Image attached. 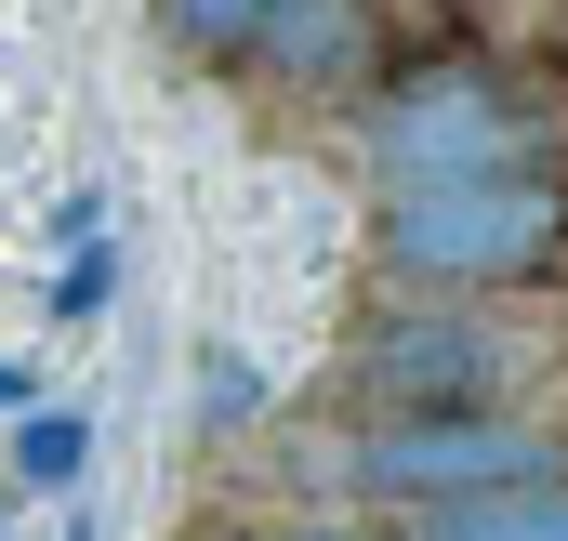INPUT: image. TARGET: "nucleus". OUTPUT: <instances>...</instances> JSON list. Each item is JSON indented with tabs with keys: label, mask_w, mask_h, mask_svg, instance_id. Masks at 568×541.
Returning <instances> with one entry per match:
<instances>
[{
	"label": "nucleus",
	"mask_w": 568,
	"mask_h": 541,
	"mask_svg": "<svg viewBox=\"0 0 568 541\" xmlns=\"http://www.w3.org/2000/svg\"><path fill=\"white\" fill-rule=\"evenodd\" d=\"M371 252L410 290H503V277H529V265L568 252V185H556V159H489V172L384 185Z\"/></svg>",
	"instance_id": "nucleus-1"
},
{
	"label": "nucleus",
	"mask_w": 568,
	"mask_h": 541,
	"mask_svg": "<svg viewBox=\"0 0 568 541\" xmlns=\"http://www.w3.org/2000/svg\"><path fill=\"white\" fill-rule=\"evenodd\" d=\"M357 145H371V172H384V185L489 172V159H542V93H529L503 53H476V40H436V53H410V67H384V80H371Z\"/></svg>",
	"instance_id": "nucleus-2"
},
{
	"label": "nucleus",
	"mask_w": 568,
	"mask_h": 541,
	"mask_svg": "<svg viewBox=\"0 0 568 541\" xmlns=\"http://www.w3.org/2000/svg\"><path fill=\"white\" fill-rule=\"evenodd\" d=\"M516 344L463 304H384L344 330V409L357 422H424V409H503Z\"/></svg>",
	"instance_id": "nucleus-3"
},
{
	"label": "nucleus",
	"mask_w": 568,
	"mask_h": 541,
	"mask_svg": "<svg viewBox=\"0 0 568 541\" xmlns=\"http://www.w3.org/2000/svg\"><path fill=\"white\" fill-rule=\"evenodd\" d=\"M344 476L371 502H463V489H516V476H568V436H529L503 409H424V422H357Z\"/></svg>",
	"instance_id": "nucleus-4"
},
{
	"label": "nucleus",
	"mask_w": 568,
	"mask_h": 541,
	"mask_svg": "<svg viewBox=\"0 0 568 541\" xmlns=\"http://www.w3.org/2000/svg\"><path fill=\"white\" fill-rule=\"evenodd\" d=\"M239 80H252V93H291V106L371 93V80H384V0H265Z\"/></svg>",
	"instance_id": "nucleus-5"
},
{
	"label": "nucleus",
	"mask_w": 568,
	"mask_h": 541,
	"mask_svg": "<svg viewBox=\"0 0 568 541\" xmlns=\"http://www.w3.org/2000/svg\"><path fill=\"white\" fill-rule=\"evenodd\" d=\"M410 541H568V476H516V489H463V502H410Z\"/></svg>",
	"instance_id": "nucleus-6"
},
{
	"label": "nucleus",
	"mask_w": 568,
	"mask_h": 541,
	"mask_svg": "<svg viewBox=\"0 0 568 541\" xmlns=\"http://www.w3.org/2000/svg\"><path fill=\"white\" fill-rule=\"evenodd\" d=\"M159 13V40L185 53V67H212V80H239L252 67V27H265V0H145Z\"/></svg>",
	"instance_id": "nucleus-7"
},
{
	"label": "nucleus",
	"mask_w": 568,
	"mask_h": 541,
	"mask_svg": "<svg viewBox=\"0 0 568 541\" xmlns=\"http://www.w3.org/2000/svg\"><path fill=\"white\" fill-rule=\"evenodd\" d=\"M13 476H27V489H80V476H93V409H40V397H27Z\"/></svg>",
	"instance_id": "nucleus-8"
},
{
	"label": "nucleus",
	"mask_w": 568,
	"mask_h": 541,
	"mask_svg": "<svg viewBox=\"0 0 568 541\" xmlns=\"http://www.w3.org/2000/svg\"><path fill=\"white\" fill-rule=\"evenodd\" d=\"M106 290H120V252H106V238H67V265H53V317H106Z\"/></svg>",
	"instance_id": "nucleus-9"
},
{
	"label": "nucleus",
	"mask_w": 568,
	"mask_h": 541,
	"mask_svg": "<svg viewBox=\"0 0 568 541\" xmlns=\"http://www.w3.org/2000/svg\"><path fill=\"white\" fill-rule=\"evenodd\" d=\"M252 409H265V384H252L239 357H212V422H252Z\"/></svg>",
	"instance_id": "nucleus-10"
},
{
	"label": "nucleus",
	"mask_w": 568,
	"mask_h": 541,
	"mask_svg": "<svg viewBox=\"0 0 568 541\" xmlns=\"http://www.w3.org/2000/svg\"><path fill=\"white\" fill-rule=\"evenodd\" d=\"M542 93H568V0H556V27H542Z\"/></svg>",
	"instance_id": "nucleus-11"
},
{
	"label": "nucleus",
	"mask_w": 568,
	"mask_h": 541,
	"mask_svg": "<svg viewBox=\"0 0 568 541\" xmlns=\"http://www.w3.org/2000/svg\"><path fill=\"white\" fill-rule=\"evenodd\" d=\"M40 397V370H27V357H0V409H27Z\"/></svg>",
	"instance_id": "nucleus-12"
},
{
	"label": "nucleus",
	"mask_w": 568,
	"mask_h": 541,
	"mask_svg": "<svg viewBox=\"0 0 568 541\" xmlns=\"http://www.w3.org/2000/svg\"><path fill=\"white\" fill-rule=\"evenodd\" d=\"M304 541H357V529H304Z\"/></svg>",
	"instance_id": "nucleus-13"
}]
</instances>
